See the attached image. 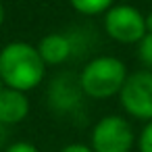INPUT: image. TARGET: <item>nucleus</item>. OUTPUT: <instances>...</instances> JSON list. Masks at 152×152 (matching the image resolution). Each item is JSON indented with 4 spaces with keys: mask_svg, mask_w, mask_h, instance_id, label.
<instances>
[{
    "mask_svg": "<svg viewBox=\"0 0 152 152\" xmlns=\"http://www.w3.org/2000/svg\"><path fill=\"white\" fill-rule=\"evenodd\" d=\"M46 73V65L38 52V46L29 42H11L0 50V77L4 88L29 92Z\"/></svg>",
    "mask_w": 152,
    "mask_h": 152,
    "instance_id": "f257e3e1",
    "label": "nucleus"
},
{
    "mask_svg": "<svg viewBox=\"0 0 152 152\" xmlns=\"http://www.w3.org/2000/svg\"><path fill=\"white\" fill-rule=\"evenodd\" d=\"M127 79L125 63L117 56H96L79 73V88L86 96L104 100L121 92Z\"/></svg>",
    "mask_w": 152,
    "mask_h": 152,
    "instance_id": "f03ea898",
    "label": "nucleus"
},
{
    "mask_svg": "<svg viewBox=\"0 0 152 152\" xmlns=\"http://www.w3.org/2000/svg\"><path fill=\"white\" fill-rule=\"evenodd\" d=\"M135 135L127 119L119 115L102 117L92 129V150L94 152H129L133 148Z\"/></svg>",
    "mask_w": 152,
    "mask_h": 152,
    "instance_id": "7ed1b4c3",
    "label": "nucleus"
},
{
    "mask_svg": "<svg viewBox=\"0 0 152 152\" xmlns=\"http://www.w3.org/2000/svg\"><path fill=\"white\" fill-rule=\"evenodd\" d=\"M104 31L108 38L121 44H135L142 42L146 36L144 15L131 4H117L104 13Z\"/></svg>",
    "mask_w": 152,
    "mask_h": 152,
    "instance_id": "20e7f679",
    "label": "nucleus"
},
{
    "mask_svg": "<svg viewBox=\"0 0 152 152\" xmlns=\"http://www.w3.org/2000/svg\"><path fill=\"white\" fill-rule=\"evenodd\" d=\"M119 98L131 117L152 121V71H135L127 75Z\"/></svg>",
    "mask_w": 152,
    "mask_h": 152,
    "instance_id": "39448f33",
    "label": "nucleus"
},
{
    "mask_svg": "<svg viewBox=\"0 0 152 152\" xmlns=\"http://www.w3.org/2000/svg\"><path fill=\"white\" fill-rule=\"evenodd\" d=\"M27 115H29V100L25 92L2 88V92H0V123L15 125L21 123Z\"/></svg>",
    "mask_w": 152,
    "mask_h": 152,
    "instance_id": "423d86ee",
    "label": "nucleus"
},
{
    "mask_svg": "<svg viewBox=\"0 0 152 152\" xmlns=\"http://www.w3.org/2000/svg\"><path fill=\"white\" fill-rule=\"evenodd\" d=\"M38 52H40L44 65H61L71 56L73 42L65 34H48L40 40Z\"/></svg>",
    "mask_w": 152,
    "mask_h": 152,
    "instance_id": "0eeeda50",
    "label": "nucleus"
},
{
    "mask_svg": "<svg viewBox=\"0 0 152 152\" xmlns=\"http://www.w3.org/2000/svg\"><path fill=\"white\" fill-rule=\"evenodd\" d=\"M79 94H81L79 83L75 86V79L71 75H61L56 77L54 83H50V90H48L50 106H54L56 110H71L77 104Z\"/></svg>",
    "mask_w": 152,
    "mask_h": 152,
    "instance_id": "6e6552de",
    "label": "nucleus"
},
{
    "mask_svg": "<svg viewBox=\"0 0 152 152\" xmlns=\"http://www.w3.org/2000/svg\"><path fill=\"white\" fill-rule=\"evenodd\" d=\"M69 2L81 15H100L113 7V0H69Z\"/></svg>",
    "mask_w": 152,
    "mask_h": 152,
    "instance_id": "1a4fd4ad",
    "label": "nucleus"
},
{
    "mask_svg": "<svg viewBox=\"0 0 152 152\" xmlns=\"http://www.w3.org/2000/svg\"><path fill=\"white\" fill-rule=\"evenodd\" d=\"M137 52H140L142 63H144V65H146V67L152 71V34H146V36L142 38Z\"/></svg>",
    "mask_w": 152,
    "mask_h": 152,
    "instance_id": "9d476101",
    "label": "nucleus"
},
{
    "mask_svg": "<svg viewBox=\"0 0 152 152\" xmlns=\"http://www.w3.org/2000/svg\"><path fill=\"white\" fill-rule=\"evenodd\" d=\"M137 148H140V152H152V121H148L146 127L142 129V133L137 137Z\"/></svg>",
    "mask_w": 152,
    "mask_h": 152,
    "instance_id": "9b49d317",
    "label": "nucleus"
},
{
    "mask_svg": "<svg viewBox=\"0 0 152 152\" xmlns=\"http://www.w3.org/2000/svg\"><path fill=\"white\" fill-rule=\"evenodd\" d=\"M4 152H40V150H38L36 144H31V142H15V144L7 146Z\"/></svg>",
    "mask_w": 152,
    "mask_h": 152,
    "instance_id": "f8f14e48",
    "label": "nucleus"
},
{
    "mask_svg": "<svg viewBox=\"0 0 152 152\" xmlns=\"http://www.w3.org/2000/svg\"><path fill=\"white\" fill-rule=\"evenodd\" d=\"M61 152H94L92 146L86 144H67L65 148H61Z\"/></svg>",
    "mask_w": 152,
    "mask_h": 152,
    "instance_id": "ddd939ff",
    "label": "nucleus"
},
{
    "mask_svg": "<svg viewBox=\"0 0 152 152\" xmlns=\"http://www.w3.org/2000/svg\"><path fill=\"white\" fill-rule=\"evenodd\" d=\"M144 23H146V34H152V11L144 15Z\"/></svg>",
    "mask_w": 152,
    "mask_h": 152,
    "instance_id": "4468645a",
    "label": "nucleus"
},
{
    "mask_svg": "<svg viewBox=\"0 0 152 152\" xmlns=\"http://www.w3.org/2000/svg\"><path fill=\"white\" fill-rule=\"evenodd\" d=\"M4 17H7V11H4L2 0H0V27H2V23H4Z\"/></svg>",
    "mask_w": 152,
    "mask_h": 152,
    "instance_id": "2eb2a0df",
    "label": "nucleus"
},
{
    "mask_svg": "<svg viewBox=\"0 0 152 152\" xmlns=\"http://www.w3.org/2000/svg\"><path fill=\"white\" fill-rule=\"evenodd\" d=\"M4 137H7V125H4V123H0V144L4 142Z\"/></svg>",
    "mask_w": 152,
    "mask_h": 152,
    "instance_id": "dca6fc26",
    "label": "nucleus"
},
{
    "mask_svg": "<svg viewBox=\"0 0 152 152\" xmlns=\"http://www.w3.org/2000/svg\"><path fill=\"white\" fill-rule=\"evenodd\" d=\"M2 88H4V83H2V77H0V92H2Z\"/></svg>",
    "mask_w": 152,
    "mask_h": 152,
    "instance_id": "f3484780",
    "label": "nucleus"
}]
</instances>
